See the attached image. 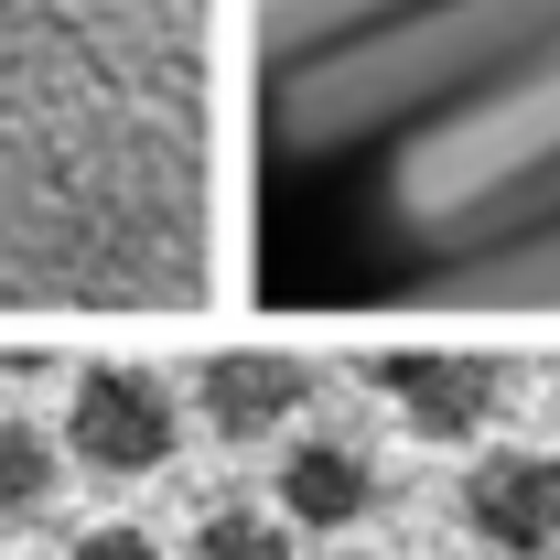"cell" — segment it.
Wrapping results in <instances>:
<instances>
[{
    "instance_id": "obj_2",
    "label": "cell",
    "mask_w": 560,
    "mask_h": 560,
    "mask_svg": "<svg viewBox=\"0 0 560 560\" xmlns=\"http://www.w3.org/2000/svg\"><path fill=\"white\" fill-rule=\"evenodd\" d=\"M173 442H184V399H173V377H151V366H86L66 388V453L86 475H162L173 464Z\"/></svg>"
},
{
    "instance_id": "obj_5",
    "label": "cell",
    "mask_w": 560,
    "mask_h": 560,
    "mask_svg": "<svg viewBox=\"0 0 560 560\" xmlns=\"http://www.w3.org/2000/svg\"><path fill=\"white\" fill-rule=\"evenodd\" d=\"M464 528L506 560L560 550V453H486L464 475Z\"/></svg>"
},
{
    "instance_id": "obj_6",
    "label": "cell",
    "mask_w": 560,
    "mask_h": 560,
    "mask_svg": "<svg viewBox=\"0 0 560 560\" xmlns=\"http://www.w3.org/2000/svg\"><path fill=\"white\" fill-rule=\"evenodd\" d=\"M377 495H388V475H377V453L355 431H302L280 453V517L291 528H355Z\"/></svg>"
},
{
    "instance_id": "obj_1",
    "label": "cell",
    "mask_w": 560,
    "mask_h": 560,
    "mask_svg": "<svg viewBox=\"0 0 560 560\" xmlns=\"http://www.w3.org/2000/svg\"><path fill=\"white\" fill-rule=\"evenodd\" d=\"M226 248V0H0V313H173Z\"/></svg>"
},
{
    "instance_id": "obj_8",
    "label": "cell",
    "mask_w": 560,
    "mask_h": 560,
    "mask_svg": "<svg viewBox=\"0 0 560 560\" xmlns=\"http://www.w3.org/2000/svg\"><path fill=\"white\" fill-rule=\"evenodd\" d=\"M184 560H291V528H280L270 506H206Z\"/></svg>"
},
{
    "instance_id": "obj_7",
    "label": "cell",
    "mask_w": 560,
    "mask_h": 560,
    "mask_svg": "<svg viewBox=\"0 0 560 560\" xmlns=\"http://www.w3.org/2000/svg\"><path fill=\"white\" fill-rule=\"evenodd\" d=\"M44 495H55V431L0 420V528H11V517H33Z\"/></svg>"
},
{
    "instance_id": "obj_9",
    "label": "cell",
    "mask_w": 560,
    "mask_h": 560,
    "mask_svg": "<svg viewBox=\"0 0 560 560\" xmlns=\"http://www.w3.org/2000/svg\"><path fill=\"white\" fill-rule=\"evenodd\" d=\"M66 560H162V550H151L140 528H86V539H75Z\"/></svg>"
},
{
    "instance_id": "obj_4",
    "label": "cell",
    "mask_w": 560,
    "mask_h": 560,
    "mask_svg": "<svg viewBox=\"0 0 560 560\" xmlns=\"http://www.w3.org/2000/svg\"><path fill=\"white\" fill-rule=\"evenodd\" d=\"M313 410V366L302 355H270V346H237V355H206L195 377V420L215 442H270Z\"/></svg>"
},
{
    "instance_id": "obj_3",
    "label": "cell",
    "mask_w": 560,
    "mask_h": 560,
    "mask_svg": "<svg viewBox=\"0 0 560 560\" xmlns=\"http://www.w3.org/2000/svg\"><path fill=\"white\" fill-rule=\"evenodd\" d=\"M366 388H388L399 420L420 442H475L506 410V355H464V346H388L366 355Z\"/></svg>"
}]
</instances>
